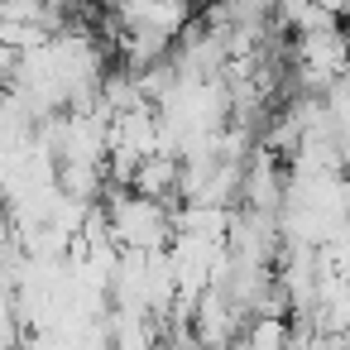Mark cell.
I'll return each instance as SVG.
<instances>
[{"instance_id": "1", "label": "cell", "mask_w": 350, "mask_h": 350, "mask_svg": "<svg viewBox=\"0 0 350 350\" xmlns=\"http://www.w3.org/2000/svg\"><path fill=\"white\" fill-rule=\"evenodd\" d=\"M106 211V230L116 240V250H139V254H159L173 245V206L168 202H149L135 197L130 187H111L96 202Z\"/></svg>"}, {"instance_id": "2", "label": "cell", "mask_w": 350, "mask_h": 350, "mask_svg": "<svg viewBox=\"0 0 350 350\" xmlns=\"http://www.w3.org/2000/svg\"><path fill=\"white\" fill-rule=\"evenodd\" d=\"M187 331H192V340H197L202 350H226V345L240 336V312H235L216 288H206V293L192 302Z\"/></svg>"}, {"instance_id": "3", "label": "cell", "mask_w": 350, "mask_h": 350, "mask_svg": "<svg viewBox=\"0 0 350 350\" xmlns=\"http://www.w3.org/2000/svg\"><path fill=\"white\" fill-rule=\"evenodd\" d=\"M130 192H135V197H149V202H168V197L178 192V159H173V154H149V159H139Z\"/></svg>"}, {"instance_id": "4", "label": "cell", "mask_w": 350, "mask_h": 350, "mask_svg": "<svg viewBox=\"0 0 350 350\" xmlns=\"http://www.w3.org/2000/svg\"><path fill=\"white\" fill-rule=\"evenodd\" d=\"M15 68H20V53L0 39V87H10V77H15Z\"/></svg>"}, {"instance_id": "5", "label": "cell", "mask_w": 350, "mask_h": 350, "mask_svg": "<svg viewBox=\"0 0 350 350\" xmlns=\"http://www.w3.org/2000/svg\"><path fill=\"white\" fill-rule=\"evenodd\" d=\"M345 58H350V34H345Z\"/></svg>"}]
</instances>
